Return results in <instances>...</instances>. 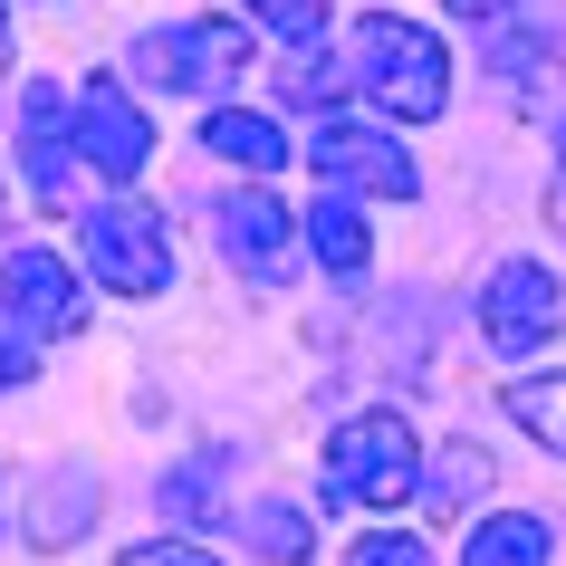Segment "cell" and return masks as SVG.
I'll list each match as a JSON object with an SVG mask.
<instances>
[{
	"mask_svg": "<svg viewBox=\"0 0 566 566\" xmlns=\"http://www.w3.org/2000/svg\"><path fill=\"white\" fill-rule=\"evenodd\" d=\"M566 317V289L547 260H500L490 269V289H480V336L500 346V356H528V346H547Z\"/></svg>",
	"mask_w": 566,
	"mask_h": 566,
	"instance_id": "5b68a950",
	"label": "cell"
},
{
	"mask_svg": "<svg viewBox=\"0 0 566 566\" xmlns=\"http://www.w3.org/2000/svg\"><path fill=\"white\" fill-rule=\"evenodd\" d=\"M413 490H422V451H413V422L403 413L336 422V442H327V500L336 509H394Z\"/></svg>",
	"mask_w": 566,
	"mask_h": 566,
	"instance_id": "7a4b0ae2",
	"label": "cell"
},
{
	"mask_svg": "<svg viewBox=\"0 0 566 566\" xmlns=\"http://www.w3.org/2000/svg\"><path fill=\"white\" fill-rule=\"evenodd\" d=\"M451 10H461V20H480V30H490V20H509V10H518V0H451Z\"/></svg>",
	"mask_w": 566,
	"mask_h": 566,
	"instance_id": "7402d4cb",
	"label": "cell"
},
{
	"mask_svg": "<svg viewBox=\"0 0 566 566\" xmlns=\"http://www.w3.org/2000/svg\"><path fill=\"white\" fill-rule=\"evenodd\" d=\"M221 250H231V269H250V279H289V211L269 202V192H221Z\"/></svg>",
	"mask_w": 566,
	"mask_h": 566,
	"instance_id": "30bf717a",
	"label": "cell"
},
{
	"mask_svg": "<svg viewBox=\"0 0 566 566\" xmlns=\"http://www.w3.org/2000/svg\"><path fill=\"white\" fill-rule=\"evenodd\" d=\"M346 566H432V547H422V537H403V528H385V537H365Z\"/></svg>",
	"mask_w": 566,
	"mask_h": 566,
	"instance_id": "ac0fdd59",
	"label": "cell"
},
{
	"mask_svg": "<svg viewBox=\"0 0 566 566\" xmlns=\"http://www.w3.org/2000/svg\"><path fill=\"white\" fill-rule=\"evenodd\" d=\"M471 471H480L471 451H442V471H432V500H461V490H471Z\"/></svg>",
	"mask_w": 566,
	"mask_h": 566,
	"instance_id": "ffe728a7",
	"label": "cell"
},
{
	"mask_svg": "<svg viewBox=\"0 0 566 566\" xmlns=\"http://www.w3.org/2000/svg\"><path fill=\"white\" fill-rule=\"evenodd\" d=\"M250 10H260V30L298 39V49H307L317 30H327V0H250Z\"/></svg>",
	"mask_w": 566,
	"mask_h": 566,
	"instance_id": "e0dca14e",
	"label": "cell"
},
{
	"mask_svg": "<svg viewBox=\"0 0 566 566\" xmlns=\"http://www.w3.org/2000/svg\"><path fill=\"white\" fill-rule=\"evenodd\" d=\"M250 547H260L269 566H307V547H317V537H307L298 509H260V518H250Z\"/></svg>",
	"mask_w": 566,
	"mask_h": 566,
	"instance_id": "9a60e30c",
	"label": "cell"
},
{
	"mask_svg": "<svg viewBox=\"0 0 566 566\" xmlns=\"http://www.w3.org/2000/svg\"><path fill=\"white\" fill-rule=\"evenodd\" d=\"M509 422L566 461V375H528V385H509Z\"/></svg>",
	"mask_w": 566,
	"mask_h": 566,
	"instance_id": "5bb4252c",
	"label": "cell"
},
{
	"mask_svg": "<svg viewBox=\"0 0 566 566\" xmlns=\"http://www.w3.org/2000/svg\"><path fill=\"white\" fill-rule=\"evenodd\" d=\"M77 250H87V269L116 298H164V279H174L164 221H154L145 202H96L87 221H77Z\"/></svg>",
	"mask_w": 566,
	"mask_h": 566,
	"instance_id": "277c9868",
	"label": "cell"
},
{
	"mask_svg": "<svg viewBox=\"0 0 566 566\" xmlns=\"http://www.w3.org/2000/svg\"><path fill=\"white\" fill-rule=\"evenodd\" d=\"M135 77L164 96H221L231 77H250V30L240 20H182V30L135 39Z\"/></svg>",
	"mask_w": 566,
	"mask_h": 566,
	"instance_id": "3957f363",
	"label": "cell"
},
{
	"mask_svg": "<svg viewBox=\"0 0 566 566\" xmlns=\"http://www.w3.org/2000/svg\"><path fill=\"white\" fill-rule=\"evenodd\" d=\"M202 154H221V164H240V174H279V164H289V135H279V125L269 116H250V106H221V116L202 125Z\"/></svg>",
	"mask_w": 566,
	"mask_h": 566,
	"instance_id": "8fae6325",
	"label": "cell"
},
{
	"mask_svg": "<svg viewBox=\"0 0 566 566\" xmlns=\"http://www.w3.org/2000/svg\"><path fill=\"white\" fill-rule=\"evenodd\" d=\"M356 87L385 106V116H403V125H432L451 106V59H442V39L432 30H413V20H394V10H375L356 30Z\"/></svg>",
	"mask_w": 566,
	"mask_h": 566,
	"instance_id": "6da1fadb",
	"label": "cell"
},
{
	"mask_svg": "<svg viewBox=\"0 0 566 566\" xmlns=\"http://www.w3.org/2000/svg\"><path fill=\"white\" fill-rule=\"evenodd\" d=\"M547 557H557V528H547V518H528V509L480 518L471 547H461V566H547Z\"/></svg>",
	"mask_w": 566,
	"mask_h": 566,
	"instance_id": "7c38bea8",
	"label": "cell"
},
{
	"mask_svg": "<svg viewBox=\"0 0 566 566\" xmlns=\"http://www.w3.org/2000/svg\"><path fill=\"white\" fill-rule=\"evenodd\" d=\"M116 566H211L202 547H182V537H154V547H125Z\"/></svg>",
	"mask_w": 566,
	"mask_h": 566,
	"instance_id": "d6986e66",
	"label": "cell"
},
{
	"mask_svg": "<svg viewBox=\"0 0 566 566\" xmlns=\"http://www.w3.org/2000/svg\"><path fill=\"white\" fill-rule=\"evenodd\" d=\"M67 164H77V135H67V106L49 77H30V96H20V174H30V192L49 211L67 202Z\"/></svg>",
	"mask_w": 566,
	"mask_h": 566,
	"instance_id": "9c48e42d",
	"label": "cell"
},
{
	"mask_svg": "<svg viewBox=\"0 0 566 566\" xmlns=\"http://www.w3.org/2000/svg\"><path fill=\"white\" fill-rule=\"evenodd\" d=\"M0 317L20 327V346H49V336L87 327V298H77L67 260H49V250H0Z\"/></svg>",
	"mask_w": 566,
	"mask_h": 566,
	"instance_id": "8992f818",
	"label": "cell"
},
{
	"mask_svg": "<svg viewBox=\"0 0 566 566\" xmlns=\"http://www.w3.org/2000/svg\"><path fill=\"white\" fill-rule=\"evenodd\" d=\"M67 125H77V164H87V174H106V182H135V174H145L154 125H145V106H135L125 87L87 77V96L67 106Z\"/></svg>",
	"mask_w": 566,
	"mask_h": 566,
	"instance_id": "ba28073f",
	"label": "cell"
},
{
	"mask_svg": "<svg viewBox=\"0 0 566 566\" xmlns=\"http://www.w3.org/2000/svg\"><path fill=\"white\" fill-rule=\"evenodd\" d=\"M346 77H356V67H336L327 49H298V59H289V77H279V87L298 96V106H327V96H346Z\"/></svg>",
	"mask_w": 566,
	"mask_h": 566,
	"instance_id": "2e32d148",
	"label": "cell"
},
{
	"mask_svg": "<svg viewBox=\"0 0 566 566\" xmlns=\"http://www.w3.org/2000/svg\"><path fill=\"white\" fill-rule=\"evenodd\" d=\"M10 385H30V346H10V336H0V394Z\"/></svg>",
	"mask_w": 566,
	"mask_h": 566,
	"instance_id": "44dd1931",
	"label": "cell"
},
{
	"mask_svg": "<svg viewBox=\"0 0 566 566\" xmlns=\"http://www.w3.org/2000/svg\"><path fill=\"white\" fill-rule=\"evenodd\" d=\"M307 240H317V260H327V279H365V269H375V240H365V211L346 202L336 182H327V202L307 211Z\"/></svg>",
	"mask_w": 566,
	"mask_h": 566,
	"instance_id": "4fadbf2b",
	"label": "cell"
},
{
	"mask_svg": "<svg viewBox=\"0 0 566 566\" xmlns=\"http://www.w3.org/2000/svg\"><path fill=\"white\" fill-rule=\"evenodd\" d=\"M307 164L336 182V192H375V202H413V154L394 145V135H375V125H346L327 116L317 125V145H307Z\"/></svg>",
	"mask_w": 566,
	"mask_h": 566,
	"instance_id": "52a82bcc",
	"label": "cell"
}]
</instances>
